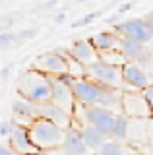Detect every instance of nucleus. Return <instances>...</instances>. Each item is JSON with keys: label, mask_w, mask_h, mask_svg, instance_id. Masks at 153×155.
<instances>
[{"label": "nucleus", "mask_w": 153, "mask_h": 155, "mask_svg": "<svg viewBox=\"0 0 153 155\" xmlns=\"http://www.w3.org/2000/svg\"><path fill=\"white\" fill-rule=\"evenodd\" d=\"M14 130V120H2L0 122V136L2 138H10Z\"/></svg>", "instance_id": "nucleus-26"}, {"label": "nucleus", "mask_w": 153, "mask_h": 155, "mask_svg": "<svg viewBox=\"0 0 153 155\" xmlns=\"http://www.w3.org/2000/svg\"><path fill=\"white\" fill-rule=\"evenodd\" d=\"M78 2H87V0H78Z\"/></svg>", "instance_id": "nucleus-35"}, {"label": "nucleus", "mask_w": 153, "mask_h": 155, "mask_svg": "<svg viewBox=\"0 0 153 155\" xmlns=\"http://www.w3.org/2000/svg\"><path fill=\"white\" fill-rule=\"evenodd\" d=\"M76 109L82 113L80 120L76 122V126L80 124H91L95 128H99L103 134H107L109 138H112V130H114V122H116V113L105 109L101 105H91V107H85L76 103Z\"/></svg>", "instance_id": "nucleus-3"}, {"label": "nucleus", "mask_w": 153, "mask_h": 155, "mask_svg": "<svg viewBox=\"0 0 153 155\" xmlns=\"http://www.w3.org/2000/svg\"><path fill=\"white\" fill-rule=\"evenodd\" d=\"M85 78L97 81L105 87H112V89H126V84H124V78H122V66H114L109 64V62L97 60L93 64L85 66Z\"/></svg>", "instance_id": "nucleus-4"}, {"label": "nucleus", "mask_w": 153, "mask_h": 155, "mask_svg": "<svg viewBox=\"0 0 153 155\" xmlns=\"http://www.w3.org/2000/svg\"><path fill=\"white\" fill-rule=\"evenodd\" d=\"M72 91H74L76 103L91 107V105H101L105 95V85L89 80V78H78L72 84Z\"/></svg>", "instance_id": "nucleus-7"}, {"label": "nucleus", "mask_w": 153, "mask_h": 155, "mask_svg": "<svg viewBox=\"0 0 153 155\" xmlns=\"http://www.w3.org/2000/svg\"><path fill=\"white\" fill-rule=\"evenodd\" d=\"M122 78L126 89H136V91H145L153 85L151 84V76L147 74L138 62H126L122 66Z\"/></svg>", "instance_id": "nucleus-9"}, {"label": "nucleus", "mask_w": 153, "mask_h": 155, "mask_svg": "<svg viewBox=\"0 0 153 155\" xmlns=\"http://www.w3.org/2000/svg\"><path fill=\"white\" fill-rule=\"evenodd\" d=\"M12 45H16V33H14V31L0 33V48H8Z\"/></svg>", "instance_id": "nucleus-25"}, {"label": "nucleus", "mask_w": 153, "mask_h": 155, "mask_svg": "<svg viewBox=\"0 0 153 155\" xmlns=\"http://www.w3.org/2000/svg\"><path fill=\"white\" fill-rule=\"evenodd\" d=\"M14 23V18H0V33L10 31V25Z\"/></svg>", "instance_id": "nucleus-27"}, {"label": "nucleus", "mask_w": 153, "mask_h": 155, "mask_svg": "<svg viewBox=\"0 0 153 155\" xmlns=\"http://www.w3.org/2000/svg\"><path fill=\"white\" fill-rule=\"evenodd\" d=\"M29 128V136L31 142L37 149L41 151H56V149L62 147L64 143V134L66 130L60 128L58 124H54L49 118H35L33 122L27 124Z\"/></svg>", "instance_id": "nucleus-2"}, {"label": "nucleus", "mask_w": 153, "mask_h": 155, "mask_svg": "<svg viewBox=\"0 0 153 155\" xmlns=\"http://www.w3.org/2000/svg\"><path fill=\"white\" fill-rule=\"evenodd\" d=\"M112 31L118 37H128L134 41H140L143 45L153 43V31L149 29V25L145 23L143 18H132V19H124L112 25Z\"/></svg>", "instance_id": "nucleus-6"}, {"label": "nucleus", "mask_w": 153, "mask_h": 155, "mask_svg": "<svg viewBox=\"0 0 153 155\" xmlns=\"http://www.w3.org/2000/svg\"><path fill=\"white\" fill-rule=\"evenodd\" d=\"M39 113L43 118H49L52 120L54 124H58L60 128H70V126H74V116H72L70 113H66L62 107H58L56 103H52V101H49V103L45 105H39Z\"/></svg>", "instance_id": "nucleus-14"}, {"label": "nucleus", "mask_w": 153, "mask_h": 155, "mask_svg": "<svg viewBox=\"0 0 153 155\" xmlns=\"http://www.w3.org/2000/svg\"><path fill=\"white\" fill-rule=\"evenodd\" d=\"M124 155H147V153H143V151H140V149H136V147H126V153Z\"/></svg>", "instance_id": "nucleus-31"}, {"label": "nucleus", "mask_w": 153, "mask_h": 155, "mask_svg": "<svg viewBox=\"0 0 153 155\" xmlns=\"http://www.w3.org/2000/svg\"><path fill=\"white\" fill-rule=\"evenodd\" d=\"M118 51L124 54V58L128 62H138L147 52V45H143L140 41H134V39H128V37H120Z\"/></svg>", "instance_id": "nucleus-17"}, {"label": "nucleus", "mask_w": 153, "mask_h": 155, "mask_svg": "<svg viewBox=\"0 0 153 155\" xmlns=\"http://www.w3.org/2000/svg\"><path fill=\"white\" fill-rule=\"evenodd\" d=\"M12 113L16 116V120L20 124H29L33 122L35 118H41V113H39V105L31 103V101H25L21 97L14 99L12 103Z\"/></svg>", "instance_id": "nucleus-15"}, {"label": "nucleus", "mask_w": 153, "mask_h": 155, "mask_svg": "<svg viewBox=\"0 0 153 155\" xmlns=\"http://www.w3.org/2000/svg\"><path fill=\"white\" fill-rule=\"evenodd\" d=\"M68 51H70V54L78 62H82L83 66H89V64H93V62L99 60V51L91 45L89 39H78V41H74L68 47Z\"/></svg>", "instance_id": "nucleus-13"}, {"label": "nucleus", "mask_w": 153, "mask_h": 155, "mask_svg": "<svg viewBox=\"0 0 153 155\" xmlns=\"http://www.w3.org/2000/svg\"><path fill=\"white\" fill-rule=\"evenodd\" d=\"M143 19H145V23H147V25H149V29L153 31V12H151V14H147V16L143 18Z\"/></svg>", "instance_id": "nucleus-32"}, {"label": "nucleus", "mask_w": 153, "mask_h": 155, "mask_svg": "<svg viewBox=\"0 0 153 155\" xmlns=\"http://www.w3.org/2000/svg\"><path fill=\"white\" fill-rule=\"evenodd\" d=\"M0 155H20L16 149H12L8 143H0Z\"/></svg>", "instance_id": "nucleus-28"}, {"label": "nucleus", "mask_w": 153, "mask_h": 155, "mask_svg": "<svg viewBox=\"0 0 153 155\" xmlns=\"http://www.w3.org/2000/svg\"><path fill=\"white\" fill-rule=\"evenodd\" d=\"M78 128H80V134H82L85 145H87L89 151H93V153L97 151V149H101L103 145L111 140L107 134H103L99 128H95V126H91V124H80Z\"/></svg>", "instance_id": "nucleus-16"}, {"label": "nucleus", "mask_w": 153, "mask_h": 155, "mask_svg": "<svg viewBox=\"0 0 153 155\" xmlns=\"http://www.w3.org/2000/svg\"><path fill=\"white\" fill-rule=\"evenodd\" d=\"M122 114H126L128 118H138V120L151 118V109H149L145 93L136 91V89H124L122 91Z\"/></svg>", "instance_id": "nucleus-5"}, {"label": "nucleus", "mask_w": 153, "mask_h": 155, "mask_svg": "<svg viewBox=\"0 0 153 155\" xmlns=\"http://www.w3.org/2000/svg\"><path fill=\"white\" fill-rule=\"evenodd\" d=\"M124 153H126L124 143L116 142V140H109V142L105 143L101 149H97V151H95V155H124Z\"/></svg>", "instance_id": "nucleus-20"}, {"label": "nucleus", "mask_w": 153, "mask_h": 155, "mask_svg": "<svg viewBox=\"0 0 153 155\" xmlns=\"http://www.w3.org/2000/svg\"><path fill=\"white\" fill-rule=\"evenodd\" d=\"M143 93H145V97H147V103H149V109H151V118H153V85L149 87V89H145Z\"/></svg>", "instance_id": "nucleus-29"}, {"label": "nucleus", "mask_w": 153, "mask_h": 155, "mask_svg": "<svg viewBox=\"0 0 153 155\" xmlns=\"http://www.w3.org/2000/svg\"><path fill=\"white\" fill-rule=\"evenodd\" d=\"M31 155H50V151H41V149H39V151H35V153H31Z\"/></svg>", "instance_id": "nucleus-34"}, {"label": "nucleus", "mask_w": 153, "mask_h": 155, "mask_svg": "<svg viewBox=\"0 0 153 155\" xmlns=\"http://www.w3.org/2000/svg\"><path fill=\"white\" fill-rule=\"evenodd\" d=\"M16 91L18 97H21V99L31 101L35 105H45L52 101V78L29 68L20 74Z\"/></svg>", "instance_id": "nucleus-1"}, {"label": "nucleus", "mask_w": 153, "mask_h": 155, "mask_svg": "<svg viewBox=\"0 0 153 155\" xmlns=\"http://www.w3.org/2000/svg\"><path fill=\"white\" fill-rule=\"evenodd\" d=\"M89 41H91V45L97 48L99 52H105V51H116L118 45H120V37H118L116 33L112 31V29L95 33L93 37H89Z\"/></svg>", "instance_id": "nucleus-18"}, {"label": "nucleus", "mask_w": 153, "mask_h": 155, "mask_svg": "<svg viewBox=\"0 0 153 155\" xmlns=\"http://www.w3.org/2000/svg\"><path fill=\"white\" fill-rule=\"evenodd\" d=\"M31 68L37 70V72H41V74H45V76H50V78H58V76L70 74L66 58L56 54L54 51L45 52V54H39L35 60L31 62Z\"/></svg>", "instance_id": "nucleus-8"}, {"label": "nucleus", "mask_w": 153, "mask_h": 155, "mask_svg": "<svg viewBox=\"0 0 153 155\" xmlns=\"http://www.w3.org/2000/svg\"><path fill=\"white\" fill-rule=\"evenodd\" d=\"M66 19V14H56V18H54V23H62Z\"/></svg>", "instance_id": "nucleus-33"}, {"label": "nucleus", "mask_w": 153, "mask_h": 155, "mask_svg": "<svg viewBox=\"0 0 153 155\" xmlns=\"http://www.w3.org/2000/svg\"><path fill=\"white\" fill-rule=\"evenodd\" d=\"M60 153L62 155H89V147L85 145L82 134H80V128L76 124L66 128L64 143L60 147Z\"/></svg>", "instance_id": "nucleus-12"}, {"label": "nucleus", "mask_w": 153, "mask_h": 155, "mask_svg": "<svg viewBox=\"0 0 153 155\" xmlns=\"http://www.w3.org/2000/svg\"><path fill=\"white\" fill-rule=\"evenodd\" d=\"M8 145L12 149H16L20 155H31L39 149L33 145L31 142V136H29V128L27 124H20L16 118H14V130H12V136L8 138Z\"/></svg>", "instance_id": "nucleus-10"}, {"label": "nucleus", "mask_w": 153, "mask_h": 155, "mask_svg": "<svg viewBox=\"0 0 153 155\" xmlns=\"http://www.w3.org/2000/svg\"><path fill=\"white\" fill-rule=\"evenodd\" d=\"M132 6H134V2H126V4H120V6H118V10H116V14H126V12H130L132 10Z\"/></svg>", "instance_id": "nucleus-30"}, {"label": "nucleus", "mask_w": 153, "mask_h": 155, "mask_svg": "<svg viewBox=\"0 0 153 155\" xmlns=\"http://www.w3.org/2000/svg\"><path fill=\"white\" fill-rule=\"evenodd\" d=\"M52 103H56L58 107L70 113L74 116L76 113V97L72 91V85L64 84L60 78H52Z\"/></svg>", "instance_id": "nucleus-11"}, {"label": "nucleus", "mask_w": 153, "mask_h": 155, "mask_svg": "<svg viewBox=\"0 0 153 155\" xmlns=\"http://www.w3.org/2000/svg\"><path fill=\"white\" fill-rule=\"evenodd\" d=\"M138 64H140L143 70H145L147 74L151 76V74H153V51H149V48H147V52L140 58V60H138Z\"/></svg>", "instance_id": "nucleus-23"}, {"label": "nucleus", "mask_w": 153, "mask_h": 155, "mask_svg": "<svg viewBox=\"0 0 153 155\" xmlns=\"http://www.w3.org/2000/svg\"><path fill=\"white\" fill-rule=\"evenodd\" d=\"M101 10H95V12H89V14H85L83 18H80V19H76L74 23H72V27H85V25H89V23H93L95 19H97L99 16H101Z\"/></svg>", "instance_id": "nucleus-22"}, {"label": "nucleus", "mask_w": 153, "mask_h": 155, "mask_svg": "<svg viewBox=\"0 0 153 155\" xmlns=\"http://www.w3.org/2000/svg\"><path fill=\"white\" fill-rule=\"evenodd\" d=\"M99 60L103 62H109V64H114V66H124L126 64V58H124V54L120 51H105V52H99Z\"/></svg>", "instance_id": "nucleus-21"}, {"label": "nucleus", "mask_w": 153, "mask_h": 155, "mask_svg": "<svg viewBox=\"0 0 153 155\" xmlns=\"http://www.w3.org/2000/svg\"><path fill=\"white\" fill-rule=\"evenodd\" d=\"M37 35V29H23V31H16V45H21V43L29 41V39H33Z\"/></svg>", "instance_id": "nucleus-24"}, {"label": "nucleus", "mask_w": 153, "mask_h": 155, "mask_svg": "<svg viewBox=\"0 0 153 155\" xmlns=\"http://www.w3.org/2000/svg\"><path fill=\"white\" fill-rule=\"evenodd\" d=\"M128 130H130V118L126 114L118 113L116 114V122H114V130H112V138L111 140H116V142L124 143L128 140Z\"/></svg>", "instance_id": "nucleus-19"}]
</instances>
